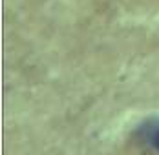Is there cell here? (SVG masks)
<instances>
[{
  "mask_svg": "<svg viewBox=\"0 0 159 155\" xmlns=\"http://www.w3.org/2000/svg\"><path fill=\"white\" fill-rule=\"evenodd\" d=\"M144 139L150 140L154 144V148L159 152V121H148L144 128H141Z\"/></svg>",
  "mask_w": 159,
  "mask_h": 155,
  "instance_id": "obj_1",
  "label": "cell"
},
{
  "mask_svg": "<svg viewBox=\"0 0 159 155\" xmlns=\"http://www.w3.org/2000/svg\"><path fill=\"white\" fill-rule=\"evenodd\" d=\"M143 155H156V153H154V152H144Z\"/></svg>",
  "mask_w": 159,
  "mask_h": 155,
  "instance_id": "obj_2",
  "label": "cell"
}]
</instances>
